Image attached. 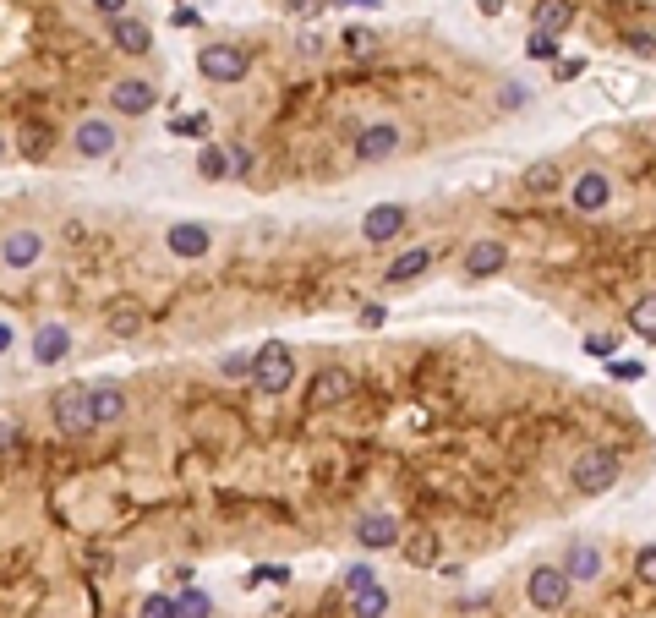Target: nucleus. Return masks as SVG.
I'll list each match as a JSON object with an SVG mask.
<instances>
[{
	"label": "nucleus",
	"mask_w": 656,
	"mask_h": 618,
	"mask_svg": "<svg viewBox=\"0 0 656 618\" xmlns=\"http://www.w3.org/2000/svg\"><path fill=\"white\" fill-rule=\"evenodd\" d=\"M618 482H624V460H618L613 443H591V449L574 454L569 487H574L580 498H602V493H613Z\"/></svg>",
	"instance_id": "obj_1"
},
{
	"label": "nucleus",
	"mask_w": 656,
	"mask_h": 618,
	"mask_svg": "<svg viewBox=\"0 0 656 618\" xmlns=\"http://www.w3.org/2000/svg\"><path fill=\"white\" fill-rule=\"evenodd\" d=\"M574 597V580L564 564H536L531 575H525V602H531V613H564Z\"/></svg>",
	"instance_id": "obj_2"
},
{
	"label": "nucleus",
	"mask_w": 656,
	"mask_h": 618,
	"mask_svg": "<svg viewBox=\"0 0 656 618\" xmlns=\"http://www.w3.org/2000/svg\"><path fill=\"white\" fill-rule=\"evenodd\" d=\"M50 422L61 427L66 438L99 433V422H93V389H61V394H50Z\"/></svg>",
	"instance_id": "obj_3"
},
{
	"label": "nucleus",
	"mask_w": 656,
	"mask_h": 618,
	"mask_svg": "<svg viewBox=\"0 0 656 618\" xmlns=\"http://www.w3.org/2000/svg\"><path fill=\"white\" fill-rule=\"evenodd\" d=\"M290 383H296V351L290 345H263L257 351V367H252V389L257 394H290Z\"/></svg>",
	"instance_id": "obj_4"
},
{
	"label": "nucleus",
	"mask_w": 656,
	"mask_h": 618,
	"mask_svg": "<svg viewBox=\"0 0 656 618\" xmlns=\"http://www.w3.org/2000/svg\"><path fill=\"white\" fill-rule=\"evenodd\" d=\"M197 72H203L208 83L230 88L252 72V55H246L241 44H203V50H197Z\"/></svg>",
	"instance_id": "obj_5"
},
{
	"label": "nucleus",
	"mask_w": 656,
	"mask_h": 618,
	"mask_svg": "<svg viewBox=\"0 0 656 618\" xmlns=\"http://www.w3.org/2000/svg\"><path fill=\"white\" fill-rule=\"evenodd\" d=\"M405 148V126L400 121H372L356 132V143H350V154L361 159V165H383V159H394Z\"/></svg>",
	"instance_id": "obj_6"
},
{
	"label": "nucleus",
	"mask_w": 656,
	"mask_h": 618,
	"mask_svg": "<svg viewBox=\"0 0 656 618\" xmlns=\"http://www.w3.org/2000/svg\"><path fill=\"white\" fill-rule=\"evenodd\" d=\"M44 263V236L33 225H11L6 236H0V268H11V274H28V268Z\"/></svg>",
	"instance_id": "obj_7"
},
{
	"label": "nucleus",
	"mask_w": 656,
	"mask_h": 618,
	"mask_svg": "<svg viewBox=\"0 0 656 618\" xmlns=\"http://www.w3.org/2000/svg\"><path fill=\"white\" fill-rule=\"evenodd\" d=\"M607 203H613V176L607 170H580L569 186V208L580 219H591V214H607Z\"/></svg>",
	"instance_id": "obj_8"
},
{
	"label": "nucleus",
	"mask_w": 656,
	"mask_h": 618,
	"mask_svg": "<svg viewBox=\"0 0 656 618\" xmlns=\"http://www.w3.org/2000/svg\"><path fill=\"white\" fill-rule=\"evenodd\" d=\"M164 247H170V258L197 263V258H208L214 236H208V225H197V219H175V225L164 230Z\"/></svg>",
	"instance_id": "obj_9"
},
{
	"label": "nucleus",
	"mask_w": 656,
	"mask_h": 618,
	"mask_svg": "<svg viewBox=\"0 0 656 618\" xmlns=\"http://www.w3.org/2000/svg\"><path fill=\"white\" fill-rule=\"evenodd\" d=\"M405 225H410V208L405 203H378V208H367V219H361V241L383 247V241L405 236Z\"/></svg>",
	"instance_id": "obj_10"
},
{
	"label": "nucleus",
	"mask_w": 656,
	"mask_h": 618,
	"mask_svg": "<svg viewBox=\"0 0 656 618\" xmlns=\"http://www.w3.org/2000/svg\"><path fill=\"white\" fill-rule=\"evenodd\" d=\"M558 564L569 569V580H574V586H596V580L607 575V558H602V547H596V542H585V536H580V542H569V547H564V558H558Z\"/></svg>",
	"instance_id": "obj_11"
},
{
	"label": "nucleus",
	"mask_w": 656,
	"mask_h": 618,
	"mask_svg": "<svg viewBox=\"0 0 656 618\" xmlns=\"http://www.w3.org/2000/svg\"><path fill=\"white\" fill-rule=\"evenodd\" d=\"M159 99V88L148 83V77H121V83H110V110L115 115H148Z\"/></svg>",
	"instance_id": "obj_12"
},
{
	"label": "nucleus",
	"mask_w": 656,
	"mask_h": 618,
	"mask_svg": "<svg viewBox=\"0 0 656 618\" xmlns=\"http://www.w3.org/2000/svg\"><path fill=\"white\" fill-rule=\"evenodd\" d=\"M350 536H356V542L367 547V553H383V547H400V542H405L400 520H394V515H383V509H378V515H361Z\"/></svg>",
	"instance_id": "obj_13"
},
{
	"label": "nucleus",
	"mask_w": 656,
	"mask_h": 618,
	"mask_svg": "<svg viewBox=\"0 0 656 618\" xmlns=\"http://www.w3.org/2000/svg\"><path fill=\"white\" fill-rule=\"evenodd\" d=\"M115 143H121V137H115V126L99 121V115H88V121H82L77 132H72V148H77L82 159H110Z\"/></svg>",
	"instance_id": "obj_14"
},
{
	"label": "nucleus",
	"mask_w": 656,
	"mask_h": 618,
	"mask_svg": "<svg viewBox=\"0 0 656 618\" xmlns=\"http://www.w3.org/2000/svg\"><path fill=\"white\" fill-rule=\"evenodd\" d=\"M503 263H509V247H503V241H492V236H482V241H471V247H465V274H471V279L503 274Z\"/></svg>",
	"instance_id": "obj_15"
},
{
	"label": "nucleus",
	"mask_w": 656,
	"mask_h": 618,
	"mask_svg": "<svg viewBox=\"0 0 656 618\" xmlns=\"http://www.w3.org/2000/svg\"><path fill=\"white\" fill-rule=\"evenodd\" d=\"M110 44L121 55H148V50H154V28L121 11V17H110Z\"/></svg>",
	"instance_id": "obj_16"
},
{
	"label": "nucleus",
	"mask_w": 656,
	"mask_h": 618,
	"mask_svg": "<svg viewBox=\"0 0 656 618\" xmlns=\"http://www.w3.org/2000/svg\"><path fill=\"white\" fill-rule=\"evenodd\" d=\"M350 394H356V378H350L345 367H323L318 378H312V394H307V400L323 411V405H345Z\"/></svg>",
	"instance_id": "obj_17"
},
{
	"label": "nucleus",
	"mask_w": 656,
	"mask_h": 618,
	"mask_svg": "<svg viewBox=\"0 0 656 618\" xmlns=\"http://www.w3.org/2000/svg\"><path fill=\"white\" fill-rule=\"evenodd\" d=\"M72 351V329L66 323H39V334H33V361L39 367H55V361H66Z\"/></svg>",
	"instance_id": "obj_18"
},
{
	"label": "nucleus",
	"mask_w": 656,
	"mask_h": 618,
	"mask_svg": "<svg viewBox=\"0 0 656 618\" xmlns=\"http://www.w3.org/2000/svg\"><path fill=\"white\" fill-rule=\"evenodd\" d=\"M427 268H432V247H410L383 268V285H410V279H421Z\"/></svg>",
	"instance_id": "obj_19"
},
{
	"label": "nucleus",
	"mask_w": 656,
	"mask_h": 618,
	"mask_svg": "<svg viewBox=\"0 0 656 618\" xmlns=\"http://www.w3.org/2000/svg\"><path fill=\"white\" fill-rule=\"evenodd\" d=\"M389 608H394V597H389V586H383V580L350 597V618H389Z\"/></svg>",
	"instance_id": "obj_20"
},
{
	"label": "nucleus",
	"mask_w": 656,
	"mask_h": 618,
	"mask_svg": "<svg viewBox=\"0 0 656 618\" xmlns=\"http://www.w3.org/2000/svg\"><path fill=\"white\" fill-rule=\"evenodd\" d=\"M574 22V0H542V6H536V28L542 33H564Z\"/></svg>",
	"instance_id": "obj_21"
},
{
	"label": "nucleus",
	"mask_w": 656,
	"mask_h": 618,
	"mask_svg": "<svg viewBox=\"0 0 656 618\" xmlns=\"http://www.w3.org/2000/svg\"><path fill=\"white\" fill-rule=\"evenodd\" d=\"M110 334H115V340H132V334H143V307H137V301H115Z\"/></svg>",
	"instance_id": "obj_22"
},
{
	"label": "nucleus",
	"mask_w": 656,
	"mask_h": 618,
	"mask_svg": "<svg viewBox=\"0 0 656 618\" xmlns=\"http://www.w3.org/2000/svg\"><path fill=\"white\" fill-rule=\"evenodd\" d=\"M629 329H635V340H656V290H646L629 307Z\"/></svg>",
	"instance_id": "obj_23"
},
{
	"label": "nucleus",
	"mask_w": 656,
	"mask_h": 618,
	"mask_svg": "<svg viewBox=\"0 0 656 618\" xmlns=\"http://www.w3.org/2000/svg\"><path fill=\"white\" fill-rule=\"evenodd\" d=\"M121 416H126V394L121 389H93V422L110 427V422H121Z\"/></svg>",
	"instance_id": "obj_24"
},
{
	"label": "nucleus",
	"mask_w": 656,
	"mask_h": 618,
	"mask_svg": "<svg viewBox=\"0 0 656 618\" xmlns=\"http://www.w3.org/2000/svg\"><path fill=\"white\" fill-rule=\"evenodd\" d=\"M400 547H405V558H410L416 569H438V536H432V531L410 536V542H400Z\"/></svg>",
	"instance_id": "obj_25"
},
{
	"label": "nucleus",
	"mask_w": 656,
	"mask_h": 618,
	"mask_svg": "<svg viewBox=\"0 0 656 618\" xmlns=\"http://www.w3.org/2000/svg\"><path fill=\"white\" fill-rule=\"evenodd\" d=\"M230 170H236L230 165V148H203V154H197V176L203 181H225Z\"/></svg>",
	"instance_id": "obj_26"
},
{
	"label": "nucleus",
	"mask_w": 656,
	"mask_h": 618,
	"mask_svg": "<svg viewBox=\"0 0 656 618\" xmlns=\"http://www.w3.org/2000/svg\"><path fill=\"white\" fill-rule=\"evenodd\" d=\"M558 181H564V170H558L553 159H536V165L525 170V186H531V192H558Z\"/></svg>",
	"instance_id": "obj_27"
},
{
	"label": "nucleus",
	"mask_w": 656,
	"mask_h": 618,
	"mask_svg": "<svg viewBox=\"0 0 656 618\" xmlns=\"http://www.w3.org/2000/svg\"><path fill=\"white\" fill-rule=\"evenodd\" d=\"M175 608H181V618H214V597L208 591H181Z\"/></svg>",
	"instance_id": "obj_28"
},
{
	"label": "nucleus",
	"mask_w": 656,
	"mask_h": 618,
	"mask_svg": "<svg viewBox=\"0 0 656 618\" xmlns=\"http://www.w3.org/2000/svg\"><path fill=\"white\" fill-rule=\"evenodd\" d=\"M22 154H28V159H44V154H50V126H39V121L22 126Z\"/></svg>",
	"instance_id": "obj_29"
},
{
	"label": "nucleus",
	"mask_w": 656,
	"mask_h": 618,
	"mask_svg": "<svg viewBox=\"0 0 656 618\" xmlns=\"http://www.w3.org/2000/svg\"><path fill=\"white\" fill-rule=\"evenodd\" d=\"M553 55H558V33L531 28V39H525V61H553Z\"/></svg>",
	"instance_id": "obj_30"
},
{
	"label": "nucleus",
	"mask_w": 656,
	"mask_h": 618,
	"mask_svg": "<svg viewBox=\"0 0 656 618\" xmlns=\"http://www.w3.org/2000/svg\"><path fill=\"white\" fill-rule=\"evenodd\" d=\"M170 132H175V137H192V143H197V137H208V115H203V110H197V115H175Z\"/></svg>",
	"instance_id": "obj_31"
},
{
	"label": "nucleus",
	"mask_w": 656,
	"mask_h": 618,
	"mask_svg": "<svg viewBox=\"0 0 656 618\" xmlns=\"http://www.w3.org/2000/svg\"><path fill=\"white\" fill-rule=\"evenodd\" d=\"M585 351H591L596 361H613V351H618V334H613V329H596V334H585Z\"/></svg>",
	"instance_id": "obj_32"
},
{
	"label": "nucleus",
	"mask_w": 656,
	"mask_h": 618,
	"mask_svg": "<svg viewBox=\"0 0 656 618\" xmlns=\"http://www.w3.org/2000/svg\"><path fill=\"white\" fill-rule=\"evenodd\" d=\"M252 367H257V351L252 356H219V378H252Z\"/></svg>",
	"instance_id": "obj_33"
},
{
	"label": "nucleus",
	"mask_w": 656,
	"mask_h": 618,
	"mask_svg": "<svg viewBox=\"0 0 656 618\" xmlns=\"http://www.w3.org/2000/svg\"><path fill=\"white\" fill-rule=\"evenodd\" d=\"M367 586H378V569H372V564H350L345 569V591L356 597V591H367Z\"/></svg>",
	"instance_id": "obj_34"
},
{
	"label": "nucleus",
	"mask_w": 656,
	"mask_h": 618,
	"mask_svg": "<svg viewBox=\"0 0 656 618\" xmlns=\"http://www.w3.org/2000/svg\"><path fill=\"white\" fill-rule=\"evenodd\" d=\"M137 618H181V608H175V597H159V591H154V597L137 608Z\"/></svg>",
	"instance_id": "obj_35"
},
{
	"label": "nucleus",
	"mask_w": 656,
	"mask_h": 618,
	"mask_svg": "<svg viewBox=\"0 0 656 618\" xmlns=\"http://www.w3.org/2000/svg\"><path fill=\"white\" fill-rule=\"evenodd\" d=\"M635 575L646 580V586H656V542H646V547L635 553Z\"/></svg>",
	"instance_id": "obj_36"
},
{
	"label": "nucleus",
	"mask_w": 656,
	"mask_h": 618,
	"mask_svg": "<svg viewBox=\"0 0 656 618\" xmlns=\"http://www.w3.org/2000/svg\"><path fill=\"white\" fill-rule=\"evenodd\" d=\"M624 44H629L635 55H656V33H651V28H629Z\"/></svg>",
	"instance_id": "obj_37"
},
{
	"label": "nucleus",
	"mask_w": 656,
	"mask_h": 618,
	"mask_svg": "<svg viewBox=\"0 0 656 618\" xmlns=\"http://www.w3.org/2000/svg\"><path fill=\"white\" fill-rule=\"evenodd\" d=\"M640 372H646L640 361H607V378L613 383H640Z\"/></svg>",
	"instance_id": "obj_38"
},
{
	"label": "nucleus",
	"mask_w": 656,
	"mask_h": 618,
	"mask_svg": "<svg viewBox=\"0 0 656 618\" xmlns=\"http://www.w3.org/2000/svg\"><path fill=\"white\" fill-rule=\"evenodd\" d=\"M383 318H389V307H383V301H367V307L356 312V323H361V329H383Z\"/></svg>",
	"instance_id": "obj_39"
},
{
	"label": "nucleus",
	"mask_w": 656,
	"mask_h": 618,
	"mask_svg": "<svg viewBox=\"0 0 656 618\" xmlns=\"http://www.w3.org/2000/svg\"><path fill=\"white\" fill-rule=\"evenodd\" d=\"M498 104H503V110H525V104H531V93H525V83H509V88L498 93Z\"/></svg>",
	"instance_id": "obj_40"
},
{
	"label": "nucleus",
	"mask_w": 656,
	"mask_h": 618,
	"mask_svg": "<svg viewBox=\"0 0 656 618\" xmlns=\"http://www.w3.org/2000/svg\"><path fill=\"white\" fill-rule=\"evenodd\" d=\"M22 438H28V433H22L17 422H6V416H0V454H11V449H17Z\"/></svg>",
	"instance_id": "obj_41"
},
{
	"label": "nucleus",
	"mask_w": 656,
	"mask_h": 618,
	"mask_svg": "<svg viewBox=\"0 0 656 618\" xmlns=\"http://www.w3.org/2000/svg\"><path fill=\"white\" fill-rule=\"evenodd\" d=\"M252 580H268V586H290V569H285V564H263Z\"/></svg>",
	"instance_id": "obj_42"
},
{
	"label": "nucleus",
	"mask_w": 656,
	"mask_h": 618,
	"mask_svg": "<svg viewBox=\"0 0 656 618\" xmlns=\"http://www.w3.org/2000/svg\"><path fill=\"white\" fill-rule=\"evenodd\" d=\"M328 0H285V11H296V17H318Z\"/></svg>",
	"instance_id": "obj_43"
},
{
	"label": "nucleus",
	"mask_w": 656,
	"mask_h": 618,
	"mask_svg": "<svg viewBox=\"0 0 656 618\" xmlns=\"http://www.w3.org/2000/svg\"><path fill=\"white\" fill-rule=\"evenodd\" d=\"M230 165H236V176L252 170V148H230Z\"/></svg>",
	"instance_id": "obj_44"
},
{
	"label": "nucleus",
	"mask_w": 656,
	"mask_h": 618,
	"mask_svg": "<svg viewBox=\"0 0 656 618\" xmlns=\"http://www.w3.org/2000/svg\"><path fill=\"white\" fill-rule=\"evenodd\" d=\"M296 50H301V55H318V50H323V39H318V33H301Z\"/></svg>",
	"instance_id": "obj_45"
},
{
	"label": "nucleus",
	"mask_w": 656,
	"mask_h": 618,
	"mask_svg": "<svg viewBox=\"0 0 656 618\" xmlns=\"http://www.w3.org/2000/svg\"><path fill=\"white\" fill-rule=\"evenodd\" d=\"M93 11H104V17H121L126 0H93Z\"/></svg>",
	"instance_id": "obj_46"
},
{
	"label": "nucleus",
	"mask_w": 656,
	"mask_h": 618,
	"mask_svg": "<svg viewBox=\"0 0 656 618\" xmlns=\"http://www.w3.org/2000/svg\"><path fill=\"white\" fill-rule=\"evenodd\" d=\"M6 351H11V329L0 323V356H6Z\"/></svg>",
	"instance_id": "obj_47"
},
{
	"label": "nucleus",
	"mask_w": 656,
	"mask_h": 618,
	"mask_svg": "<svg viewBox=\"0 0 656 618\" xmlns=\"http://www.w3.org/2000/svg\"><path fill=\"white\" fill-rule=\"evenodd\" d=\"M0 159H6V137H0Z\"/></svg>",
	"instance_id": "obj_48"
}]
</instances>
